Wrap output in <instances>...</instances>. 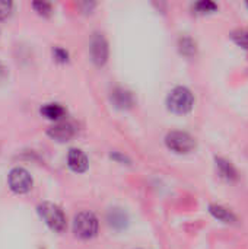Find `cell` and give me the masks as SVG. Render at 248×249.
Listing matches in <instances>:
<instances>
[{
  "mask_svg": "<svg viewBox=\"0 0 248 249\" xmlns=\"http://www.w3.org/2000/svg\"><path fill=\"white\" fill-rule=\"evenodd\" d=\"M67 165L73 172L82 174L88 169V158L80 149H70L67 153Z\"/></svg>",
  "mask_w": 248,
  "mask_h": 249,
  "instance_id": "cell-8",
  "label": "cell"
},
{
  "mask_svg": "<svg viewBox=\"0 0 248 249\" xmlns=\"http://www.w3.org/2000/svg\"><path fill=\"white\" fill-rule=\"evenodd\" d=\"M9 187L16 194H25L32 188V178L29 172L23 168H13L7 178Z\"/></svg>",
  "mask_w": 248,
  "mask_h": 249,
  "instance_id": "cell-5",
  "label": "cell"
},
{
  "mask_svg": "<svg viewBox=\"0 0 248 249\" xmlns=\"http://www.w3.org/2000/svg\"><path fill=\"white\" fill-rule=\"evenodd\" d=\"M4 76H6V70H4V67H3V64L0 63V82L4 79Z\"/></svg>",
  "mask_w": 248,
  "mask_h": 249,
  "instance_id": "cell-20",
  "label": "cell"
},
{
  "mask_svg": "<svg viewBox=\"0 0 248 249\" xmlns=\"http://www.w3.org/2000/svg\"><path fill=\"white\" fill-rule=\"evenodd\" d=\"M91 57L96 66H104L108 58V44L101 34H95L91 39Z\"/></svg>",
  "mask_w": 248,
  "mask_h": 249,
  "instance_id": "cell-6",
  "label": "cell"
},
{
  "mask_svg": "<svg viewBox=\"0 0 248 249\" xmlns=\"http://www.w3.org/2000/svg\"><path fill=\"white\" fill-rule=\"evenodd\" d=\"M47 134L56 142H67L73 137L75 127L67 121H58L48 128Z\"/></svg>",
  "mask_w": 248,
  "mask_h": 249,
  "instance_id": "cell-7",
  "label": "cell"
},
{
  "mask_svg": "<svg viewBox=\"0 0 248 249\" xmlns=\"http://www.w3.org/2000/svg\"><path fill=\"white\" fill-rule=\"evenodd\" d=\"M38 214L39 217L45 222V225L57 233H61L66 229V216L64 213L60 210V207H57L53 203H41L38 206Z\"/></svg>",
  "mask_w": 248,
  "mask_h": 249,
  "instance_id": "cell-2",
  "label": "cell"
},
{
  "mask_svg": "<svg viewBox=\"0 0 248 249\" xmlns=\"http://www.w3.org/2000/svg\"><path fill=\"white\" fill-rule=\"evenodd\" d=\"M12 12V3L6 0H0V19H6Z\"/></svg>",
  "mask_w": 248,
  "mask_h": 249,
  "instance_id": "cell-19",
  "label": "cell"
},
{
  "mask_svg": "<svg viewBox=\"0 0 248 249\" xmlns=\"http://www.w3.org/2000/svg\"><path fill=\"white\" fill-rule=\"evenodd\" d=\"M64 114H66V109L60 104H45L41 108V115L45 117L47 120L58 121L60 118L64 117Z\"/></svg>",
  "mask_w": 248,
  "mask_h": 249,
  "instance_id": "cell-11",
  "label": "cell"
},
{
  "mask_svg": "<svg viewBox=\"0 0 248 249\" xmlns=\"http://www.w3.org/2000/svg\"><path fill=\"white\" fill-rule=\"evenodd\" d=\"M231 38L234 39V42L237 45H240L241 48L248 51V31L246 29H240V31H234Z\"/></svg>",
  "mask_w": 248,
  "mask_h": 249,
  "instance_id": "cell-16",
  "label": "cell"
},
{
  "mask_svg": "<svg viewBox=\"0 0 248 249\" xmlns=\"http://www.w3.org/2000/svg\"><path fill=\"white\" fill-rule=\"evenodd\" d=\"M53 55H54V58H56L57 61H60V63H66V61L69 60V53H67L66 50H63V48H60V47H56V48L53 50Z\"/></svg>",
  "mask_w": 248,
  "mask_h": 249,
  "instance_id": "cell-18",
  "label": "cell"
},
{
  "mask_svg": "<svg viewBox=\"0 0 248 249\" xmlns=\"http://www.w3.org/2000/svg\"><path fill=\"white\" fill-rule=\"evenodd\" d=\"M165 144L175 153H190L196 147V140L186 131H170L165 137Z\"/></svg>",
  "mask_w": 248,
  "mask_h": 249,
  "instance_id": "cell-4",
  "label": "cell"
},
{
  "mask_svg": "<svg viewBox=\"0 0 248 249\" xmlns=\"http://www.w3.org/2000/svg\"><path fill=\"white\" fill-rule=\"evenodd\" d=\"M178 45H180V51H181V54H183V55H186V57H191V55L196 53V44H194V42H193V39H191V38H189V36L181 38Z\"/></svg>",
  "mask_w": 248,
  "mask_h": 249,
  "instance_id": "cell-14",
  "label": "cell"
},
{
  "mask_svg": "<svg viewBox=\"0 0 248 249\" xmlns=\"http://www.w3.org/2000/svg\"><path fill=\"white\" fill-rule=\"evenodd\" d=\"M73 232L80 239H92L98 233V219L91 212H80L73 219Z\"/></svg>",
  "mask_w": 248,
  "mask_h": 249,
  "instance_id": "cell-3",
  "label": "cell"
},
{
  "mask_svg": "<svg viewBox=\"0 0 248 249\" xmlns=\"http://www.w3.org/2000/svg\"><path fill=\"white\" fill-rule=\"evenodd\" d=\"M108 222L113 228L115 229H123L127 223V216L124 212H121L120 209H114L110 212L108 214Z\"/></svg>",
  "mask_w": 248,
  "mask_h": 249,
  "instance_id": "cell-13",
  "label": "cell"
},
{
  "mask_svg": "<svg viewBox=\"0 0 248 249\" xmlns=\"http://www.w3.org/2000/svg\"><path fill=\"white\" fill-rule=\"evenodd\" d=\"M209 212H210V214H212L215 219H218L219 222H224V223H228V225L237 222L235 214H234L232 212H229L228 209L222 207V206L212 204V206H209Z\"/></svg>",
  "mask_w": 248,
  "mask_h": 249,
  "instance_id": "cell-10",
  "label": "cell"
},
{
  "mask_svg": "<svg viewBox=\"0 0 248 249\" xmlns=\"http://www.w3.org/2000/svg\"><path fill=\"white\" fill-rule=\"evenodd\" d=\"M216 168H218V172L219 175L227 179V181H235L238 178V174L235 171V168L231 165V162L225 160V159H221L218 158L216 159Z\"/></svg>",
  "mask_w": 248,
  "mask_h": 249,
  "instance_id": "cell-12",
  "label": "cell"
},
{
  "mask_svg": "<svg viewBox=\"0 0 248 249\" xmlns=\"http://www.w3.org/2000/svg\"><path fill=\"white\" fill-rule=\"evenodd\" d=\"M193 9H194L197 13L205 15V13H212V12H215V10L218 9V4L213 3V1H209V0H203V1H197V3L193 6Z\"/></svg>",
  "mask_w": 248,
  "mask_h": 249,
  "instance_id": "cell-15",
  "label": "cell"
},
{
  "mask_svg": "<svg viewBox=\"0 0 248 249\" xmlns=\"http://www.w3.org/2000/svg\"><path fill=\"white\" fill-rule=\"evenodd\" d=\"M194 96L191 90L186 86L174 88L167 96V107L174 114H187L193 109Z\"/></svg>",
  "mask_w": 248,
  "mask_h": 249,
  "instance_id": "cell-1",
  "label": "cell"
},
{
  "mask_svg": "<svg viewBox=\"0 0 248 249\" xmlns=\"http://www.w3.org/2000/svg\"><path fill=\"white\" fill-rule=\"evenodd\" d=\"M246 4H247V7H248V1H247V3H246Z\"/></svg>",
  "mask_w": 248,
  "mask_h": 249,
  "instance_id": "cell-21",
  "label": "cell"
},
{
  "mask_svg": "<svg viewBox=\"0 0 248 249\" xmlns=\"http://www.w3.org/2000/svg\"><path fill=\"white\" fill-rule=\"evenodd\" d=\"M111 102L115 108H120V109H127V108H132L133 104H134V98L132 95V92L123 89V88H117L113 90L111 93Z\"/></svg>",
  "mask_w": 248,
  "mask_h": 249,
  "instance_id": "cell-9",
  "label": "cell"
},
{
  "mask_svg": "<svg viewBox=\"0 0 248 249\" xmlns=\"http://www.w3.org/2000/svg\"><path fill=\"white\" fill-rule=\"evenodd\" d=\"M32 7H34L39 15H44V16H47V15L51 13V4H50V3H45V1H37V3L32 4Z\"/></svg>",
  "mask_w": 248,
  "mask_h": 249,
  "instance_id": "cell-17",
  "label": "cell"
}]
</instances>
